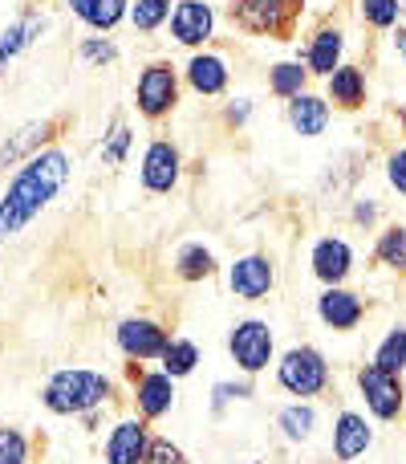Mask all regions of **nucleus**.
Wrapping results in <instances>:
<instances>
[{
    "label": "nucleus",
    "instance_id": "obj_1",
    "mask_svg": "<svg viewBox=\"0 0 406 464\" xmlns=\"http://www.w3.org/2000/svg\"><path fill=\"white\" fill-rule=\"evenodd\" d=\"M70 155L61 147H41L37 155L16 168V176L8 179V188L0 192V240L21 237L49 204L57 200L65 184H70Z\"/></svg>",
    "mask_w": 406,
    "mask_h": 464
},
{
    "label": "nucleus",
    "instance_id": "obj_2",
    "mask_svg": "<svg viewBox=\"0 0 406 464\" xmlns=\"http://www.w3.org/2000/svg\"><path fill=\"white\" fill-rule=\"evenodd\" d=\"M114 400V383L94 367H61L45 379L41 403L53 416H90Z\"/></svg>",
    "mask_w": 406,
    "mask_h": 464
},
{
    "label": "nucleus",
    "instance_id": "obj_3",
    "mask_svg": "<svg viewBox=\"0 0 406 464\" xmlns=\"http://www.w3.org/2000/svg\"><path fill=\"white\" fill-rule=\"evenodd\" d=\"M305 0H231V21L252 37L285 41L301 21Z\"/></svg>",
    "mask_w": 406,
    "mask_h": 464
},
{
    "label": "nucleus",
    "instance_id": "obj_4",
    "mask_svg": "<svg viewBox=\"0 0 406 464\" xmlns=\"http://www.w3.org/2000/svg\"><path fill=\"white\" fill-rule=\"evenodd\" d=\"M277 383L297 400H313V395L329 392V362L317 346H288L277 359Z\"/></svg>",
    "mask_w": 406,
    "mask_h": 464
},
{
    "label": "nucleus",
    "instance_id": "obj_5",
    "mask_svg": "<svg viewBox=\"0 0 406 464\" xmlns=\"http://www.w3.org/2000/svg\"><path fill=\"white\" fill-rule=\"evenodd\" d=\"M179 90H184V82H179V70L171 62L143 65V73H138V82H135V111L151 122L167 119L179 106Z\"/></svg>",
    "mask_w": 406,
    "mask_h": 464
},
{
    "label": "nucleus",
    "instance_id": "obj_6",
    "mask_svg": "<svg viewBox=\"0 0 406 464\" xmlns=\"http://www.w3.org/2000/svg\"><path fill=\"white\" fill-rule=\"evenodd\" d=\"M228 354L236 362L240 375H260L269 371L272 354H277V338H272V326L264 318H244L228 330Z\"/></svg>",
    "mask_w": 406,
    "mask_h": 464
},
{
    "label": "nucleus",
    "instance_id": "obj_7",
    "mask_svg": "<svg viewBox=\"0 0 406 464\" xmlns=\"http://www.w3.org/2000/svg\"><path fill=\"white\" fill-rule=\"evenodd\" d=\"M130 403L146 424L163 420L175 408V379L167 371H143V362H130Z\"/></svg>",
    "mask_w": 406,
    "mask_h": 464
},
{
    "label": "nucleus",
    "instance_id": "obj_8",
    "mask_svg": "<svg viewBox=\"0 0 406 464\" xmlns=\"http://www.w3.org/2000/svg\"><path fill=\"white\" fill-rule=\"evenodd\" d=\"M358 392L362 400H366L370 416L374 420H399L402 408H406V387H402V375H391V371L374 367V362H366V367L358 371Z\"/></svg>",
    "mask_w": 406,
    "mask_h": 464
},
{
    "label": "nucleus",
    "instance_id": "obj_9",
    "mask_svg": "<svg viewBox=\"0 0 406 464\" xmlns=\"http://www.w3.org/2000/svg\"><path fill=\"white\" fill-rule=\"evenodd\" d=\"M138 179H143V188L151 196H171L179 188V179H184V155H179V147L171 139L146 143L143 160H138Z\"/></svg>",
    "mask_w": 406,
    "mask_h": 464
},
{
    "label": "nucleus",
    "instance_id": "obj_10",
    "mask_svg": "<svg viewBox=\"0 0 406 464\" xmlns=\"http://www.w3.org/2000/svg\"><path fill=\"white\" fill-rule=\"evenodd\" d=\"M114 343H118L122 359L155 362V359H163V351H167L171 330L155 318H122L118 330H114Z\"/></svg>",
    "mask_w": 406,
    "mask_h": 464
},
{
    "label": "nucleus",
    "instance_id": "obj_11",
    "mask_svg": "<svg viewBox=\"0 0 406 464\" xmlns=\"http://www.w3.org/2000/svg\"><path fill=\"white\" fill-rule=\"evenodd\" d=\"M277 285V269L264 253H244L228 265V289L240 302H264Z\"/></svg>",
    "mask_w": 406,
    "mask_h": 464
},
{
    "label": "nucleus",
    "instance_id": "obj_12",
    "mask_svg": "<svg viewBox=\"0 0 406 464\" xmlns=\"http://www.w3.org/2000/svg\"><path fill=\"white\" fill-rule=\"evenodd\" d=\"M171 41L184 49H203L207 41L215 37V13L207 0H175V8H171Z\"/></svg>",
    "mask_w": 406,
    "mask_h": 464
},
{
    "label": "nucleus",
    "instance_id": "obj_13",
    "mask_svg": "<svg viewBox=\"0 0 406 464\" xmlns=\"http://www.w3.org/2000/svg\"><path fill=\"white\" fill-rule=\"evenodd\" d=\"M146 449H151V428L143 416H127L110 428L106 436V464H143Z\"/></svg>",
    "mask_w": 406,
    "mask_h": 464
},
{
    "label": "nucleus",
    "instance_id": "obj_14",
    "mask_svg": "<svg viewBox=\"0 0 406 464\" xmlns=\"http://www.w3.org/2000/svg\"><path fill=\"white\" fill-rule=\"evenodd\" d=\"M317 318L326 322L329 330H358L362 318H366V302H362L354 289L345 285H326L317 294Z\"/></svg>",
    "mask_w": 406,
    "mask_h": 464
},
{
    "label": "nucleus",
    "instance_id": "obj_15",
    "mask_svg": "<svg viewBox=\"0 0 406 464\" xmlns=\"http://www.w3.org/2000/svg\"><path fill=\"white\" fill-rule=\"evenodd\" d=\"M184 82L195 90L200 98H220L223 90H228V82H231V70H228V62H223L220 53H212V49H195L192 57H187V65L184 70Z\"/></svg>",
    "mask_w": 406,
    "mask_h": 464
},
{
    "label": "nucleus",
    "instance_id": "obj_16",
    "mask_svg": "<svg viewBox=\"0 0 406 464\" xmlns=\"http://www.w3.org/2000/svg\"><path fill=\"white\" fill-rule=\"evenodd\" d=\"M309 265H313V277L321 285H342L345 277L354 273V248L350 240L342 237H321L309 253Z\"/></svg>",
    "mask_w": 406,
    "mask_h": 464
},
{
    "label": "nucleus",
    "instance_id": "obj_17",
    "mask_svg": "<svg viewBox=\"0 0 406 464\" xmlns=\"http://www.w3.org/2000/svg\"><path fill=\"white\" fill-rule=\"evenodd\" d=\"M370 444H374V428L366 424V416H358V411H342V416L334 420V457L342 464L358 460Z\"/></svg>",
    "mask_w": 406,
    "mask_h": 464
},
{
    "label": "nucleus",
    "instance_id": "obj_18",
    "mask_svg": "<svg viewBox=\"0 0 406 464\" xmlns=\"http://www.w3.org/2000/svg\"><path fill=\"white\" fill-rule=\"evenodd\" d=\"M342 53H345V37L342 29H317L309 37V45H305V70H309V78H329V73L342 65Z\"/></svg>",
    "mask_w": 406,
    "mask_h": 464
},
{
    "label": "nucleus",
    "instance_id": "obj_19",
    "mask_svg": "<svg viewBox=\"0 0 406 464\" xmlns=\"http://www.w3.org/2000/svg\"><path fill=\"white\" fill-rule=\"evenodd\" d=\"M366 73L358 65H337L334 73L326 78V102H334L337 111H362L366 106Z\"/></svg>",
    "mask_w": 406,
    "mask_h": 464
},
{
    "label": "nucleus",
    "instance_id": "obj_20",
    "mask_svg": "<svg viewBox=\"0 0 406 464\" xmlns=\"http://www.w3.org/2000/svg\"><path fill=\"white\" fill-rule=\"evenodd\" d=\"M45 33V13H21L13 24H8L5 33H0V73L8 70V62H16V57L24 53V49L33 45V41Z\"/></svg>",
    "mask_w": 406,
    "mask_h": 464
},
{
    "label": "nucleus",
    "instance_id": "obj_21",
    "mask_svg": "<svg viewBox=\"0 0 406 464\" xmlns=\"http://www.w3.org/2000/svg\"><path fill=\"white\" fill-rule=\"evenodd\" d=\"M288 127L297 130L301 139H317V135H326V127H329V102L321 94H297V98H288Z\"/></svg>",
    "mask_w": 406,
    "mask_h": 464
},
{
    "label": "nucleus",
    "instance_id": "obj_22",
    "mask_svg": "<svg viewBox=\"0 0 406 464\" xmlns=\"http://www.w3.org/2000/svg\"><path fill=\"white\" fill-rule=\"evenodd\" d=\"M70 8H73V16H81L94 33H110L127 21L130 0H70Z\"/></svg>",
    "mask_w": 406,
    "mask_h": 464
},
{
    "label": "nucleus",
    "instance_id": "obj_23",
    "mask_svg": "<svg viewBox=\"0 0 406 464\" xmlns=\"http://www.w3.org/2000/svg\"><path fill=\"white\" fill-rule=\"evenodd\" d=\"M49 130H53V122H29V127H21L16 135H8L5 143H0V171H8L13 163L37 155L41 143L49 139Z\"/></svg>",
    "mask_w": 406,
    "mask_h": 464
},
{
    "label": "nucleus",
    "instance_id": "obj_24",
    "mask_svg": "<svg viewBox=\"0 0 406 464\" xmlns=\"http://www.w3.org/2000/svg\"><path fill=\"white\" fill-rule=\"evenodd\" d=\"M215 269H220V265H215V253L207 245H200V240H187V245L175 253V277L187 281V285L215 277Z\"/></svg>",
    "mask_w": 406,
    "mask_h": 464
},
{
    "label": "nucleus",
    "instance_id": "obj_25",
    "mask_svg": "<svg viewBox=\"0 0 406 464\" xmlns=\"http://www.w3.org/2000/svg\"><path fill=\"white\" fill-rule=\"evenodd\" d=\"M277 428L285 440L301 444V440H309L313 428H317V411H313L309 400H297V403H288V408L277 411Z\"/></svg>",
    "mask_w": 406,
    "mask_h": 464
},
{
    "label": "nucleus",
    "instance_id": "obj_26",
    "mask_svg": "<svg viewBox=\"0 0 406 464\" xmlns=\"http://www.w3.org/2000/svg\"><path fill=\"white\" fill-rule=\"evenodd\" d=\"M305 86H309V70H305V62H277L269 70V90L272 98H297L305 94Z\"/></svg>",
    "mask_w": 406,
    "mask_h": 464
},
{
    "label": "nucleus",
    "instance_id": "obj_27",
    "mask_svg": "<svg viewBox=\"0 0 406 464\" xmlns=\"http://www.w3.org/2000/svg\"><path fill=\"white\" fill-rule=\"evenodd\" d=\"M195 367H200V346H195L192 338H171L159 359V371H167L171 379H187Z\"/></svg>",
    "mask_w": 406,
    "mask_h": 464
},
{
    "label": "nucleus",
    "instance_id": "obj_28",
    "mask_svg": "<svg viewBox=\"0 0 406 464\" xmlns=\"http://www.w3.org/2000/svg\"><path fill=\"white\" fill-rule=\"evenodd\" d=\"M374 256H378V265H386L391 273H402L406 277V225H391L378 232Z\"/></svg>",
    "mask_w": 406,
    "mask_h": 464
},
{
    "label": "nucleus",
    "instance_id": "obj_29",
    "mask_svg": "<svg viewBox=\"0 0 406 464\" xmlns=\"http://www.w3.org/2000/svg\"><path fill=\"white\" fill-rule=\"evenodd\" d=\"M171 8H175V0H130L127 21L135 24L138 33H155L171 21Z\"/></svg>",
    "mask_w": 406,
    "mask_h": 464
},
{
    "label": "nucleus",
    "instance_id": "obj_30",
    "mask_svg": "<svg viewBox=\"0 0 406 464\" xmlns=\"http://www.w3.org/2000/svg\"><path fill=\"white\" fill-rule=\"evenodd\" d=\"M374 367L391 371V375H402L406 371V326H391V334L374 351Z\"/></svg>",
    "mask_w": 406,
    "mask_h": 464
},
{
    "label": "nucleus",
    "instance_id": "obj_31",
    "mask_svg": "<svg viewBox=\"0 0 406 464\" xmlns=\"http://www.w3.org/2000/svg\"><path fill=\"white\" fill-rule=\"evenodd\" d=\"M130 143H135V135H130V127L118 119L110 130H106V139H102V160L110 163V168H122V163H127V155H130Z\"/></svg>",
    "mask_w": 406,
    "mask_h": 464
},
{
    "label": "nucleus",
    "instance_id": "obj_32",
    "mask_svg": "<svg viewBox=\"0 0 406 464\" xmlns=\"http://www.w3.org/2000/svg\"><path fill=\"white\" fill-rule=\"evenodd\" d=\"M33 460V440L21 428H0V464H29Z\"/></svg>",
    "mask_w": 406,
    "mask_h": 464
},
{
    "label": "nucleus",
    "instance_id": "obj_33",
    "mask_svg": "<svg viewBox=\"0 0 406 464\" xmlns=\"http://www.w3.org/2000/svg\"><path fill=\"white\" fill-rule=\"evenodd\" d=\"M78 57L86 65H94V70H106V65L118 62V45H114L110 37H86L78 45Z\"/></svg>",
    "mask_w": 406,
    "mask_h": 464
},
{
    "label": "nucleus",
    "instance_id": "obj_34",
    "mask_svg": "<svg viewBox=\"0 0 406 464\" xmlns=\"http://www.w3.org/2000/svg\"><path fill=\"white\" fill-rule=\"evenodd\" d=\"M362 21L370 29H391L399 21V0H362Z\"/></svg>",
    "mask_w": 406,
    "mask_h": 464
},
{
    "label": "nucleus",
    "instance_id": "obj_35",
    "mask_svg": "<svg viewBox=\"0 0 406 464\" xmlns=\"http://www.w3.org/2000/svg\"><path fill=\"white\" fill-rule=\"evenodd\" d=\"M143 464H187V452L179 444H171L167 436H151V449H146Z\"/></svg>",
    "mask_w": 406,
    "mask_h": 464
},
{
    "label": "nucleus",
    "instance_id": "obj_36",
    "mask_svg": "<svg viewBox=\"0 0 406 464\" xmlns=\"http://www.w3.org/2000/svg\"><path fill=\"white\" fill-rule=\"evenodd\" d=\"M248 395H252V383H215L212 387V411L220 416L231 400H248Z\"/></svg>",
    "mask_w": 406,
    "mask_h": 464
},
{
    "label": "nucleus",
    "instance_id": "obj_37",
    "mask_svg": "<svg viewBox=\"0 0 406 464\" xmlns=\"http://www.w3.org/2000/svg\"><path fill=\"white\" fill-rule=\"evenodd\" d=\"M386 179H391L394 192L406 196V147H399V151L386 160Z\"/></svg>",
    "mask_w": 406,
    "mask_h": 464
},
{
    "label": "nucleus",
    "instance_id": "obj_38",
    "mask_svg": "<svg viewBox=\"0 0 406 464\" xmlns=\"http://www.w3.org/2000/svg\"><path fill=\"white\" fill-rule=\"evenodd\" d=\"M248 114H252V98H231V102L223 106V122H228V127H244Z\"/></svg>",
    "mask_w": 406,
    "mask_h": 464
},
{
    "label": "nucleus",
    "instance_id": "obj_39",
    "mask_svg": "<svg viewBox=\"0 0 406 464\" xmlns=\"http://www.w3.org/2000/svg\"><path fill=\"white\" fill-rule=\"evenodd\" d=\"M374 217H378V208H374V204H370V200H362L358 208H354V220H358V225H370V220H374Z\"/></svg>",
    "mask_w": 406,
    "mask_h": 464
},
{
    "label": "nucleus",
    "instance_id": "obj_40",
    "mask_svg": "<svg viewBox=\"0 0 406 464\" xmlns=\"http://www.w3.org/2000/svg\"><path fill=\"white\" fill-rule=\"evenodd\" d=\"M399 41H402V57H406V33H402V37H399Z\"/></svg>",
    "mask_w": 406,
    "mask_h": 464
},
{
    "label": "nucleus",
    "instance_id": "obj_41",
    "mask_svg": "<svg viewBox=\"0 0 406 464\" xmlns=\"http://www.w3.org/2000/svg\"><path fill=\"white\" fill-rule=\"evenodd\" d=\"M402 5H406V0H402Z\"/></svg>",
    "mask_w": 406,
    "mask_h": 464
}]
</instances>
